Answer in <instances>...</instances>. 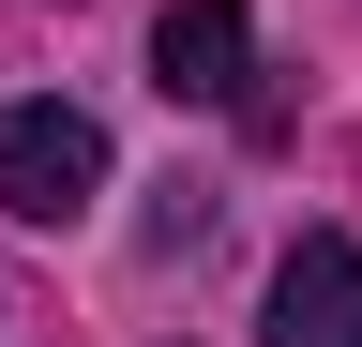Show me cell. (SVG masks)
<instances>
[{
	"instance_id": "cell-1",
	"label": "cell",
	"mask_w": 362,
	"mask_h": 347,
	"mask_svg": "<svg viewBox=\"0 0 362 347\" xmlns=\"http://www.w3.org/2000/svg\"><path fill=\"white\" fill-rule=\"evenodd\" d=\"M106 196V121L90 106H0V211H30V227H76V211Z\"/></svg>"
},
{
	"instance_id": "cell-2",
	"label": "cell",
	"mask_w": 362,
	"mask_h": 347,
	"mask_svg": "<svg viewBox=\"0 0 362 347\" xmlns=\"http://www.w3.org/2000/svg\"><path fill=\"white\" fill-rule=\"evenodd\" d=\"M272 347H362V242L302 227L287 272H272Z\"/></svg>"
},
{
	"instance_id": "cell-3",
	"label": "cell",
	"mask_w": 362,
	"mask_h": 347,
	"mask_svg": "<svg viewBox=\"0 0 362 347\" xmlns=\"http://www.w3.org/2000/svg\"><path fill=\"white\" fill-rule=\"evenodd\" d=\"M151 76H166V106H242V76H257V16H242V0H166Z\"/></svg>"
}]
</instances>
